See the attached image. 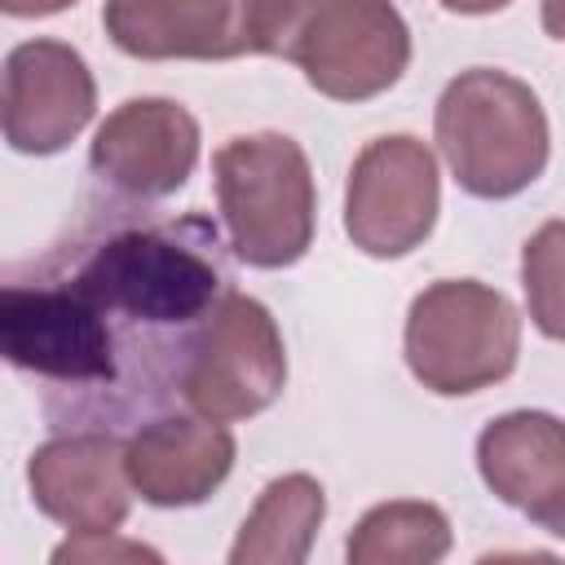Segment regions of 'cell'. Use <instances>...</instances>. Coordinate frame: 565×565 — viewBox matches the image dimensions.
<instances>
[{
  "label": "cell",
  "mask_w": 565,
  "mask_h": 565,
  "mask_svg": "<svg viewBox=\"0 0 565 565\" xmlns=\"http://www.w3.org/2000/svg\"><path fill=\"white\" fill-rule=\"evenodd\" d=\"M97 309L137 322H190L207 318L221 291V269L177 230H124L93 247V256L71 278Z\"/></svg>",
  "instance_id": "obj_5"
},
{
  "label": "cell",
  "mask_w": 565,
  "mask_h": 565,
  "mask_svg": "<svg viewBox=\"0 0 565 565\" xmlns=\"http://www.w3.org/2000/svg\"><path fill=\"white\" fill-rule=\"evenodd\" d=\"M278 0H106V35L132 57L269 53Z\"/></svg>",
  "instance_id": "obj_9"
},
{
  "label": "cell",
  "mask_w": 565,
  "mask_h": 565,
  "mask_svg": "<svg viewBox=\"0 0 565 565\" xmlns=\"http://www.w3.org/2000/svg\"><path fill=\"white\" fill-rule=\"evenodd\" d=\"M543 31L552 40H565V0H543Z\"/></svg>",
  "instance_id": "obj_20"
},
{
  "label": "cell",
  "mask_w": 565,
  "mask_h": 565,
  "mask_svg": "<svg viewBox=\"0 0 565 565\" xmlns=\"http://www.w3.org/2000/svg\"><path fill=\"white\" fill-rule=\"evenodd\" d=\"M521 318L486 282L446 278L415 296L406 318V366L411 375L441 393L463 397L499 384L516 366Z\"/></svg>",
  "instance_id": "obj_4"
},
{
  "label": "cell",
  "mask_w": 565,
  "mask_h": 565,
  "mask_svg": "<svg viewBox=\"0 0 565 565\" xmlns=\"http://www.w3.org/2000/svg\"><path fill=\"white\" fill-rule=\"evenodd\" d=\"M53 561L57 565H66V561H159V552L128 543V539H115V530H97V534H71L53 552Z\"/></svg>",
  "instance_id": "obj_18"
},
{
  "label": "cell",
  "mask_w": 565,
  "mask_h": 565,
  "mask_svg": "<svg viewBox=\"0 0 565 565\" xmlns=\"http://www.w3.org/2000/svg\"><path fill=\"white\" fill-rule=\"evenodd\" d=\"M543 530H547V534H556V539H565V508H556V512L543 521Z\"/></svg>",
  "instance_id": "obj_22"
},
{
  "label": "cell",
  "mask_w": 565,
  "mask_h": 565,
  "mask_svg": "<svg viewBox=\"0 0 565 565\" xmlns=\"http://www.w3.org/2000/svg\"><path fill=\"white\" fill-rule=\"evenodd\" d=\"M199 159V124L168 97H132L106 115L93 137V168L141 199H163L185 185Z\"/></svg>",
  "instance_id": "obj_12"
},
{
  "label": "cell",
  "mask_w": 565,
  "mask_h": 565,
  "mask_svg": "<svg viewBox=\"0 0 565 565\" xmlns=\"http://www.w3.org/2000/svg\"><path fill=\"white\" fill-rule=\"evenodd\" d=\"M0 349L13 366L62 384L115 380V344L106 309H97L75 282L0 291Z\"/></svg>",
  "instance_id": "obj_7"
},
{
  "label": "cell",
  "mask_w": 565,
  "mask_h": 565,
  "mask_svg": "<svg viewBox=\"0 0 565 565\" xmlns=\"http://www.w3.org/2000/svg\"><path fill=\"white\" fill-rule=\"evenodd\" d=\"M132 490L154 508L203 503L234 468V437L216 419L163 415L124 441Z\"/></svg>",
  "instance_id": "obj_13"
},
{
  "label": "cell",
  "mask_w": 565,
  "mask_h": 565,
  "mask_svg": "<svg viewBox=\"0 0 565 565\" xmlns=\"http://www.w3.org/2000/svg\"><path fill=\"white\" fill-rule=\"evenodd\" d=\"M327 516V494L313 477L287 472L265 486L256 508L247 512L230 561L234 565H300L313 547V534Z\"/></svg>",
  "instance_id": "obj_15"
},
{
  "label": "cell",
  "mask_w": 565,
  "mask_h": 565,
  "mask_svg": "<svg viewBox=\"0 0 565 565\" xmlns=\"http://www.w3.org/2000/svg\"><path fill=\"white\" fill-rule=\"evenodd\" d=\"M477 468L508 508L543 525L565 508V424L547 411L499 415L477 437Z\"/></svg>",
  "instance_id": "obj_14"
},
{
  "label": "cell",
  "mask_w": 565,
  "mask_h": 565,
  "mask_svg": "<svg viewBox=\"0 0 565 565\" xmlns=\"http://www.w3.org/2000/svg\"><path fill=\"white\" fill-rule=\"evenodd\" d=\"M450 13H494V9H503V4H512V0H441Z\"/></svg>",
  "instance_id": "obj_21"
},
{
  "label": "cell",
  "mask_w": 565,
  "mask_h": 565,
  "mask_svg": "<svg viewBox=\"0 0 565 565\" xmlns=\"http://www.w3.org/2000/svg\"><path fill=\"white\" fill-rule=\"evenodd\" d=\"M287 384V353L269 309L243 291H225L190 340L181 375L185 402L216 419H247L265 411Z\"/></svg>",
  "instance_id": "obj_6"
},
{
  "label": "cell",
  "mask_w": 565,
  "mask_h": 565,
  "mask_svg": "<svg viewBox=\"0 0 565 565\" xmlns=\"http://www.w3.org/2000/svg\"><path fill=\"white\" fill-rule=\"evenodd\" d=\"M269 53L296 62L318 93L362 102L402 79L411 31L388 0H278Z\"/></svg>",
  "instance_id": "obj_2"
},
{
  "label": "cell",
  "mask_w": 565,
  "mask_h": 565,
  "mask_svg": "<svg viewBox=\"0 0 565 565\" xmlns=\"http://www.w3.org/2000/svg\"><path fill=\"white\" fill-rule=\"evenodd\" d=\"M521 282L534 327L547 340H565V221H547L525 238Z\"/></svg>",
  "instance_id": "obj_17"
},
{
  "label": "cell",
  "mask_w": 565,
  "mask_h": 565,
  "mask_svg": "<svg viewBox=\"0 0 565 565\" xmlns=\"http://www.w3.org/2000/svg\"><path fill=\"white\" fill-rule=\"evenodd\" d=\"M437 146L468 194L508 199L547 168V115L516 75L472 66L437 102Z\"/></svg>",
  "instance_id": "obj_1"
},
{
  "label": "cell",
  "mask_w": 565,
  "mask_h": 565,
  "mask_svg": "<svg viewBox=\"0 0 565 565\" xmlns=\"http://www.w3.org/2000/svg\"><path fill=\"white\" fill-rule=\"evenodd\" d=\"M66 4H75V0H0V9L13 18H44V13H57Z\"/></svg>",
  "instance_id": "obj_19"
},
{
  "label": "cell",
  "mask_w": 565,
  "mask_h": 565,
  "mask_svg": "<svg viewBox=\"0 0 565 565\" xmlns=\"http://www.w3.org/2000/svg\"><path fill=\"white\" fill-rule=\"evenodd\" d=\"M437 221V159L419 137H380L349 168L344 230L366 256H406Z\"/></svg>",
  "instance_id": "obj_8"
},
{
  "label": "cell",
  "mask_w": 565,
  "mask_h": 565,
  "mask_svg": "<svg viewBox=\"0 0 565 565\" xmlns=\"http://www.w3.org/2000/svg\"><path fill=\"white\" fill-rule=\"evenodd\" d=\"M446 552H450L446 512L415 499L371 508L344 547L353 565H428V561H441Z\"/></svg>",
  "instance_id": "obj_16"
},
{
  "label": "cell",
  "mask_w": 565,
  "mask_h": 565,
  "mask_svg": "<svg viewBox=\"0 0 565 565\" xmlns=\"http://www.w3.org/2000/svg\"><path fill=\"white\" fill-rule=\"evenodd\" d=\"M216 203L234 252L256 269L296 265L313 238V177L282 132L234 137L212 159Z\"/></svg>",
  "instance_id": "obj_3"
},
{
  "label": "cell",
  "mask_w": 565,
  "mask_h": 565,
  "mask_svg": "<svg viewBox=\"0 0 565 565\" xmlns=\"http://www.w3.org/2000/svg\"><path fill=\"white\" fill-rule=\"evenodd\" d=\"M31 499L44 516L71 534L115 530L128 516V459L124 441L110 433H71L53 437L31 455L26 468Z\"/></svg>",
  "instance_id": "obj_11"
},
{
  "label": "cell",
  "mask_w": 565,
  "mask_h": 565,
  "mask_svg": "<svg viewBox=\"0 0 565 565\" xmlns=\"http://www.w3.org/2000/svg\"><path fill=\"white\" fill-rule=\"evenodd\" d=\"M97 88L84 57L57 40H26L4 62V141L22 154L71 146L93 119Z\"/></svg>",
  "instance_id": "obj_10"
}]
</instances>
